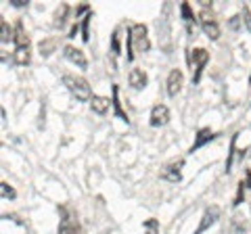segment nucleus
<instances>
[{
    "label": "nucleus",
    "mask_w": 251,
    "mask_h": 234,
    "mask_svg": "<svg viewBox=\"0 0 251 234\" xmlns=\"http://www.w3.org/2000/svg\"><path fill=\"white\" fill-rule=\"evenodd\" d=\"M182 84H184V75H182V71H180V69H172L170 75H168V82H166V86H168V94H170V96H176L178 92H180V88H182Z\"/></svg>",
    "instance_id": "obj_10"
},
{
    "label": "nucleus",
    "mask_w": 251,
    "mask_h": 234,
    "mask_svg": "<svg viewBox=\"0 0 251 234\" xmlns=\"http://www.w3.org/2000/svg\"><path fill=\"white\" fill-rule=\"evenodd\" d=\"M113 107H115V113H117V117H120L122 121H126L128 123L130 119H128V113L122 109V103H120V88H117V84L113 86Z\"/></svg>",
    "instance_id": "obj_15"
},
{
    "label": "nucleus",
    "mask_w": 251,
    "mask_h": 234,
    "mask_svg": "<svg viewBox=\"0 0 251 234\" xmlns=\"http://www.w3.org/2000/svg\"><path fill=\"white\" fill-rule=\"evenodd\" d=\"M0 194H2V199H15V197H17L15 188H13L11 184H6V182L0 184Z\"/></svg>",
    "instance_id": "obj_21"
},
{
    "label": "nucleus",
    "mask_w": 251,
    "mask_h": 234,
    "mask_svg": "<svg viewBox=\"0 0 251 234\" xmlns=\"http://www.w3.org/2000/svg\"><path fill=\"white\" fill-rule=\"evenodd\" d=\"M201 27H203V32H205V36L211 38V40H218L220 38V25L207 9L201 11Z\"/></svg>",
    "instance_id": "obj_4"
},
{
    "label": "nucleus",
    "mask_w": 251,
    "mask_h": 234,
    "mask_svg": "<svg viewBox=\"0 0 251 234\" xmlns=\"http://www.w3.org/2000/svg\"><path fill=\"white\" fill-rule=\"evenodd\" d=\"M218 134H214L209 128H201L199 132H197V138H195V142H193V146H191V151L188 153H195V151H199L201 146H205L207 142H211Z\"/></svg>",
    "instance_id": "obj_12"
},
{
    "label": "nucleus",
    "mask_w": 251,
    "mask_h": 234,
    "mask_svg": "<svg viewBox=\"0 0 251 234\" xmlns=\"http://www.w3.org/2000/svg\"><path fill=\"white\" fill-rule=\"evenodd\" d=\"M218 220H220V207H216V205L207 207L205 211H203V217H201V222L197 226V230H195V234H203L205 230H209Z\"/></svg>",
    "instance_id": "obj_5"
},
{
    "label": "nucleus",
    "mask_w": 251,
    "mask_h": 234,
    "mask_svg": "<svg viewBox=\"0 0 251 234\" xmlns=\"http://www.w3.org/2000/svg\"><path fill=\"white\" fill-rule=\"evenodd\" d=\"M237 136L234 134L232 140H230V153H228V161H226V171H230V165H232V157H234V149H237Z\"/></svg>",
    "instance_id": "obj_23"
},
{
    "label": "nucleus",
    "mask_w": 251,
    "mask_h": 234,
    "mask_svg": "<svg viewBox=\"0 0 251 234\" xmlns=\"http://www.w3.org/2000/svg\"><path fill=\"white\" fill-rule=\"evenodd\" d=\"M111 103H113V100H109L107 96H97V94H94L92 100H90V107H92V111H94V113L103 115V113L109 111V105H111Z\"/></svg>",
    "instance_id": "obj_14"
},
{
    "label": "nucleus",
    "mask_w": 251,
    "mask_h": 234,
    "mask_svg": "<svg viewBox=\"0 0 251 234\" xmlns=\"http://www.w3.org/2000/svg\"><path fill=\"white\" fill-rule=\"evenodd\" d=\"M9 2L13 6H17V9H19V6H27V0H9Z\"/></svg>",
    "instance_id": "obj_27"
},
{
    "label": "nucleus",
    "mask_w": 251,
    "mask_h": 234,
    "mask_svg": "<svg viewBox=\"0 0 251 234\" xmlns=\"http://www.w3.org/2000/svg\"><path fill=\"white\" fill-rule=\"evenodd\" d=\"M245 188H247V186H245V182H239V190H237V197H234V203H232V205L234 207H239L241 205V203H243V199H245Z\"/></svg>",
    "instance_id": "obj_22"
},
{
    "label": "nucleus",
    "mask_w": 251,
    "mask_h": 234,
    "mask_svg": "<svg viewBox=\"0 0 251 234\" xmlns=\"http://www.w3.org/2000/svg\"><path fill=\"white\" fill-rule=\"evenodd\" d=\"M186 61H188V65H193V63H195V75H193V82H195V84H199L203 69H205L207 61H209V52H207L205 48H195L193 52H188Z\"/></svg>",
    "instance_id": "obj_3"
},
{
    "label": "nucleus",
    "mask_w": 251,
    "mask_h": 234,
    "mask_svg": "<svg viewBox=\"0 0 251 234\" xmlns=\"http://www.w3.org/2000/svg\"><path fill=\"white\" fill-rule=\"evenodd\" d=\"M59 234H86L84 228H82V224L74 220V217H69V215H63V220L59 222V228H57Z\"/></svg>",
    "instance_id": "obj_9"
},
{
    "label": "nucleus",
    "mask_w": 251,
    "mask_h": 234,
    "mask_svg": "<svg viewBox=\"0 0 251 234\" xmlns=\"http://www.w3.org/2000/svg\"><path fill=\"white\" fill-rule=\"evenodd\" d=\"M245 186H247V188H251V169L245 171Z\"/></svg>",
    "instance_id": "obj_28"
},
{
    "label": "nucleus",
    "mask_w": 251,
    "mask_h": 234,
    "mask_svg": "<svg viewBox=\"0 0 251 234\" xmlns=\"http://www.w3.org/2000/svg\"><path fill=\"white\" fill-rule=\"evenodd\" d=\"M67 13H69V6L61 4V9H57V13H54V25H63V23H65V15Z\"/></svg>",
    "instance_id": "obj_20"
},
{
    "label": "nucleus",
    "mask_w": 251,
    "mask_h": 234,
    "mask_svg": "<svg viewBox=\"0 0 251 234\" xmlns=\"http://www.w3.org/2000/svg\"><path fill=\"white\" fill-rule=\"evenodd\" d=\"M63 52H65V57H67L69 61H72V63H75V65L80 67V69H86V67H88V61H86V54H84L80 48H75V46L69 44V46H65V48H63Z\"/></svg>",
    "instance_id": "obj_11"
},
{
    "label": "nucleus",
    "mask_w": 251,
    "mask_h": 234,
    "mask_svg": "<svg viewBox=\"0 0 251 234\" xmlns=\"http://www.w3.org/2000/svg\"><path fill=\"white\" fill-rule=\"evenodd\" d=\"M180 13H182V19L188 23V32H193L195 13H193V9H191V4H188V2H182V6H180Z\"/></svg>",
    "instance_id": "obj_16"
},
{
    "label": "nucleus",
    "mask_w": 251,
    "mask_h": 234,
    "mask_svg": "<svg viewBox=\"0 0 251 234\" xmlns=\"http://www.w3.org/2000/svg\"><path fill=\"white\" fill-rule=\"evenodd\" d=\"M128 82H130V86H132L134 90H145L147 84H149V75H147L145 69L132 67V69H130V75H128Z\"/></svg>",
    "instance_id": "obj_8"
},
{
    "label": "nucleus",
    "mask_w": 251,
    "mask_h": 234,
    "mask_svg": "<svg viewBox=\"0 0 251 234\" xmlns=\"http://www.w3.org/2000/svg\"><path fill=\"white\" fill-rule=\"evenodd\" d=\"M143 228H145V234H159V222L155 217H149V220L143 222Z\"/></svg>",
    "instance_id": "obj_19"
},
{
    "label": "nucleus",
    "mask_w": 251,
    "mask_h": 234,
    "mask_svg": "<svg viewBox=\"0 0 251 234\" xmlns=\"http://www.w3.org/2000/svg\"><path fill=\"white\" fill-rule=\"evenodd\" d=\"M92 19V15H86L84 21H82V38H84V42H88L90 40V32H88V23Z\"/></svg>",
    "instance_id": "obj_25"
},
{
    "label": "nucleus",
    "mask_w": 251,
    "mask_h": 234,
    "mask_svg": "<svg viewBox=\"0 0 251 234\" xmlns=\"http://www.w3.org/2000/svg\"><path fill=\"white\" fill-rule=\"evenodd\" d=\"M63 86L72 92V94L82 100V103H88V100H92V90H90V84L84 80L82 75H74V73H65L63 75Z\"/></svg>",
    "instance_id": "obj_2"
},
{
    "label": "nucleus",
    "mask_w": 251,
    "mask_h": 234,
    "mask_svg": "<svg viewBox=\"0 0 251 234\" xmlns=\"http://www.w3.org/2000/svg\"><path fill=\"white\" fill-rule=\"evenodd\" d=\"M111 50H113V54L122 52V48H120V29H115L113 36H111Z\"/></svg>",
    "instance_id": "obj_24"
},
{
    "label": "nucleus",
    "mask_w": 251,
    "mask_h": 234,
    "mask_svg": "<svg viewBox=\"0 0 251 234\" xmlns=\"http://www.w3.org/2000/svg\"><path fill=\"white\" fill-rule=\"evenodd\" d=\"M15 48H29V36L25 34V29H23V23L17 21V25H15Z\"/></svg>",
    "instance_id": "obj_13"
},
{
    "label": "nucleus",
    "mask_w": 251,
    "mask_h": 234,
    "mask_svg": "<svg viewBox=\"0 0 251 234\" xmlns=\"http://www.w3.org/2000/svg\"><path fill=\"white\" fill-rule=\"evenodd\" d=\"M151 48V40L147 36L145 23H134L128 29V61H134V52H149Z\"/></svg>",
    "instance_id": "obj_1"
},
{
    "label": "nucleus",
    "mask_w": 251,
    "mask_h": 234,
    "mask_svg": "<svg viewBox=\"0 0 251 234\" xmlns=\"http://www.w3.org/2000/svg\"><path fill=\"white\" fill-rule=\"evenodd\" d=\"M0 32H2V36H0V40H2V44L13 42V40H15V29H11V27H9V23H6V19L0 21Z\"/></svg>",
    "instance_id": "obj_17"
},
{
    "label": "nucleus",
    "mask_w": 251,
    "mask_h": 234,
    "mask_svg": "<svg viewBox=\"0 0 251 234\" xmlns=\"http://www.w3.org/2000/svg\"><path fill=\"white\" fill-rule=\"evenodd\" d=\"M230 27H232V29L239 27V17H232V19H230Z\"/></svg>",
    "instance_id": "obj_29"
},
{
    "label": "nucleus",
    "mask_w": 251,
    "mask_h": 234,
    "mask_svg": "<svg viewBox=\"0 0 251 234\" xmlns=\"http://www.w3.org/2000/svg\"><path fill=\"white\" fill-rule=\"evenodd\" d=\"M243 15H245V25H247V29L251 32V11H249V6L243 9Z\"/></svg>",
    "instance_id": "obj_26"
},
{
    "label": "nucleus",
    "mask_w": 251,
    "mask_h": 234,
    "mask_svg": "<svg viewBox=\"0 0 251 234\" xmlns=\"http://www.w3.org/2000/svg\"><path fill=\"white\" fill-rule=\"evenodd\" d=\"M182 167H184V159L172 161V163H168V165L163 167L161 178L163 180H168V182H180L182 180Z\"/></svg>",
    "instance_id": "obj_6"
},
{
    "label": "nucleus",
    "mask_w": 251,
    "mask_h": 234,
    "mask_svg": "<svg viewBox=\"0 0 251 234\" xmlns=\"http://www.w3.org/2000/svg\"><path fill=\"white\" fill-rule=\"evenodd\" d=\"M168 121H170V109L166 105H155L151 109V119H149V123H151L153 128H159V126H166Z\"/></svg>",
    "instance_id": "obj_7"
},
{
    "label": "nucleus",
    "mask_w": 251,
    "mask_h": 234,
    "mask_svg": "<svg viewBox=\"0 0 251 234\" xmlns=\"http://www.w3.org/2000/svg\"><path fill=\"white\" fill-rule=\"evenodd\" d=\"M31 54L29 48H15V63L17 65H29Z\"/></svg>",
    "instance_id": "obj_18"
}]
</instances>
